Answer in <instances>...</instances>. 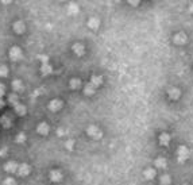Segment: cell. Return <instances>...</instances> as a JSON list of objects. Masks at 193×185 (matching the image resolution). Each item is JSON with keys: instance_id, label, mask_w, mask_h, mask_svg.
I'll return each instance as SVG.
<instances>
[{"instance_id": "4", "label": "cell", "mask_w": 193, "mask_h": 185, "mask_svg": "<svg viewBox=\"0 0 193 185\" xmlns=\"http://www.w3.org/2000/svg\"><path fill=\"white\" fill-rule=\"evenodd\" d=\"M173 42L176 45H180V46H181V45H185L188 42V37L185 32H177V34H174V37H173Z\"/></svg>"}, {"instance_id": "16", "label": "cell", "mask_w": 193, "mask_h": 185, "mask_svg": "<svg viewBox=\"0 0 193 185\" xmlns=\"http://www.w3.org/2000/svg\"><path fill=\"white\" fill-rule=\"evenodd\" d=\"M154 165H155L157 169H165V168H166V159L162 158V157H159V158L155 159Z\"/></svg>"}, {"instance_id": "28", "label": "cell", "mask_w": 193, "mask_h": 185, "mask_svg": "<svg viewBox=\"0 0 193 185\" xmlns=\"http://www.w3.org/2000/svg\"><path fill=\"white\" fill-rule=\"evenodd\" d=\"M0 123H2V126H4L6 129H8V127L11 126V122H10V119L8 118H2L0 119Z\"/></svg>"}, {"instance_id": "15", "label": "cell", "mask_w": 193, "mask_h": 185, "mask_svg": "<svg viewBox=\"0 0 193 185\" xmlns=\"http://www.w3.org/2000/svg\"><path fill=\"white\" fill-rule=\"evenodd\" d=\"M18 163H16L15 161H10V162H7L6 163V166H4V169H6L7 172H10V173H11V172H12V173H14V172H16V170H18Z\"/></svg>"}, {"instance_id": "20", "label": "cell", "mask_w": 193, "mask_h": 185, "mask_svg": "<svg viewBox=\"0 0 193 185\" xmlns=\"http://www.w3.org/2000/svg\"><path fill=\"white\" fill-rule=\"evenodd\" d=\"M15 112L19 115V116H23L24 114H26V107H24L23 104H20V103H18V104L15 105Z\"/></svg>"}, {"instance_id": "8", "label": "cell", "mask_w": 193, "mask_h": 185, "mask_svg": "<svg viewBox=\"0 0 193 185\" xmlns=\"http://www.w3.org/2000/svg\"><path fill=\"white\" fill-rule=\"evenodd\" d=\"M12 30H14L16 34H23L24 30H26V26H24V23L22 20H18V22H15L12 24Z\"/></svg>"}, {"instance_id": "27", "label": "cell", "mask_w": 193, "mask_h": 185, "mask_svg": "<svg viewBox=\"0 0 193 185\" xmlns=\"http://www.w3.org/2000/svg\"><path fill=\"white\" fill-rule=\"evenodd\" d=\"M8 76V68L7 66H4V65H2V66H0V77H7Z\"/></svg>"}, {"instance_id": "21", "label": "cell", "mask_w": 193, "mask_h": 185, "mask_svg": "<svg viewBox=\"0 0 193 185\" xmlns=\"http://www.w3.org/2000/svg\"><path fill=\"white\" fill-rule=\"evenodd\" d=\"M69 85H70V88L72 89H79L80 87H81V80L80 79H72L70 80V83H69Z\"/></svg>"}, {"instance_id": "31", "label": "cell", "mask_w": 193, "mask_h": 185, "mask_svg": "<svg viewBox=\"0 0 193 185\" xmlns=\"http://www.w3.org/2000/svg\"><path fill=\"white\" fill-rule=\"evenodd\" d=\"M127 2H128V4H131L133 7H137V6H139L141 0H127Z\"/></svg>"}, {"instance_id": "6", "label": "cell", "mask_w": 193, "mask_h": 185, "mask_svg": "<svg viewBox=\"0 0 193 185\" xmlns=\"http://www.w3.org/2000/svg\"><path fill=\"white\" fill-rule=\"evenodd\" d=\"M36 131H38V134L43 135V137H46V135L49 134V131H50V126H49L47 123L42 122L41 124H38V127H36Z\"/></svg>"}, {"instance_id": "9", "label": "cell", "mask_w": 193, "mask_h": 185, "mask_svg": "<svg viewBox=\"0 0 193 185\" xmlns=\"http://www.w3.org/2000/svg\"><path fill=\"white\" fill-rule=\"evenodd\" d=\"M170 141H171V138H170V135H169V134L162 133L161 135H159V145H161V146L167 147V146L170 145Z\"/></svg>"}, {"instance_id": "10", "label": "cell", "mask_w": 193, "mask_h": 185, "mask_svg": "<svg viewBox=\"0 0 193 185\" xmlns=\"http://www.w3.org/2000/svg\"><path fill=\"white\" fill-rule=\"evenodd\" d=\"M61 108H62V101L61 100H51L50 103H49V110L53 111V112H57V111H60Z\"/></svg>"}, {"instance_id": "22", "label": "cell", "mask_w": 193, "mask_h": 185, "mask_svg": "<svg viewBox=\"0 0 193 185\" xmlns=\"http://www.w3.org/2000/svg\"><path fill=\"white\" fill-rule=\"evenodd\" d=\"M41 71H42L43 75H49V73H51V72H53V68L50 66V65H49V62H46V64H43V65H42Z\"/></svg>"}, {"instance_id": "30", "label": "cell", "mask_w": 193, "mask_h": 185, "mask_svg": "<svg viewBox=\"0 0 193 185\" xmlns=\"http://www.w3.org/2000/svg\"><path fill=\"white\" fill-rule=\"evenodd\" d=\"M3 185H16V183H15V180H12V178H6Z\"/></svg>"}, {"instance_id": "32", "label": "cell", "mask_w": 193, "mask_h": 185, "mask_svg": "<svg viewBox=\"0 0 193 185\" xmlns=\"http://www.w3.org/2000/svg\"><path fill=\"white\" fill-rule=\"evenodd\" d=\"M4 95H6V88H4L3 84H0V97L4 96Z\"/></svg>"}, {"instance_id": "7", "label": "cell", "mask_w": 193, "mask_h": 185, "mask_svg": "<svg viewBox=\"0 0 193 185\" xmlns=\"http://www.w3.org/2000/svg\"><path fill=\"white\" fill-rule=\"evenodd\" d=\"M16 172H18V174L20 176V177H26V176L31 172V169H30V166H28L27 163H22V165L18 166V170Z\"/></svg>"}, {"instance_id": "26", "label": "cell", "mask_w": 193, "mask_h": 185, "mask_svg": "<svg viewBox=\"0 0 193 185\" xmlns=\"http://www.w3.org/2000/svg\"><path fill=\"white\" fill-rule=\"evenodd\" d=\"M170 183H171V180H170V176L165 174V176H162V177H161V184H162V185H169Z\"/></svg>"}, {"instance_id": "18", "label": "cell", "mask_w": 193, "mask_h": 185, "mask_svg": "<svg viewBox=\"0 0 193 185\" xmlns=\"http://www.w3.org/2000/svg\"><path fill=\"white\" fill-rule=\"evenodd\" d=\"M12 89L18 93V92H20V91H23V83L20 80H14L12 81Z\"/></svg>"}, {"instance_id": "19", "label": "cell", "mask_w": 193, "mask_h": 185, "mask_svg": "<svg viewBox=\"0 0 193 185\" xmlns=\"http://www.w3.org/2000/svg\"><path fill=\"white\" fill-rule=\"evenodd\" d=\"M143 176H145L146 180H153L154 176H155V169H153V168H147V169L143 172Z\"/></svg>"}, {"instance_id": "5", "label": "cell", "mask_w": 193, "mask_h": 185, "mask_svg": "<svg viewBox=\"0 0 193 185\" xmlns=\"http://www.w3.org/2000/svg\"><path fill=\"white\" fill-rule=\"evenodd\" d=\"M62 177H64V174L60 169H53L50 172V180L53 183H60L61 180H62Z\"/></svg>"}, {"instance_id": "33", "label": "cell", "mask_w": 193, "mask_h": 185, "mask_svg": "<svg viewBox=\"0 0 193 185\" xmlns=\"http://www.w3.org/2000/svg\"><path fill=\"white\" fill-rule=\"evenodd\" d=\"M11 2H12V0H2V3H3V4H10Z\"/></svg>"}, {"instance_id": "17", "label": "cell", "mask_w": 193, "mask_h": 185, "mask_svg": "<svg viewBox=\"0 0 193 185\" xmlns=\"http://www.w3.org/2000/svg\"><path fill=\"white\" fill-rule=\"evenodd\" d=\"M96 89H97V88L93 87V85H92L91 83H88L87 85H85L84 92H85V95H87V96H92V95H95V93H96Z\"/></svg>"}, {"instance_id": "12", "label": "cell", "mask_w": 193, "mask_h": 185, "mask_svg": "<svg viewBox=\"0 0 193 185\" xmlns=\"http://www.w3.org/2000/svg\"><path fill=\"white\" fill-rule=\"evenodd\" d=\"M73 51H75V54L76 56H84L85 54V47H84V45L83 43H80V42H77L73 45Z\"/></svg>"}, {"instance_id": "3", "label": "cell", "mask_w": 193, "mask_h": 185, "mask_svg": "<svg viewBox=\"0 0 193 185\" xmlns=\"http://www.w3.org/2000/svg\"><path fill=\"white\" fill-rule=\"evenodd\" d=\"M177 158L178 161H186L189 158V149L186 146H180L177 149Z\"/></svg>"}, {"instance_id": "23", "label": "cell", "mask_w": 193, "mask_h": 185, "mask_svg": "<svg viewBox=\"0 0 193 185\" xmlns=\"http://www.w3.org/2000/svg\"><path fill=\"white\" fill-rule=\"evenodd\" d=\"M75 145H76L75 139H68V141L65 142V147H66L68 150H73L75 149Z\"/></svg>"}, {"instance_id": "11", "label": "cell", "mask_w": 193, "mask_h": 185, "mask_svg": "<svg viewBox=\"0 0 193 185\" xmlns=\"http://www.w3.org/2000/svg\"><path fill=\"white\" fill-rule=\"evenodd\" d=\"M87 26L91 28V30H97L99 27H100V20H99L97 18H89L88 20H87Z\"/></svg>"}, {"instance_id": "2", "label": "cell", "mask_w": 193, "mask_h": 185, "mask_svg": "<svg viewBox=\"0 0 193 185\" xmlns=\"http://www.w3.org/2000/svg\"><path fill=\"white\" fill-rule=\"evenodd\" d=\"M10 58L12 61H15V62H18V61H20V60L23 58V51L20 50V47L12 46L10 49Z\"/></svg>"}, {"instance_id": "24", "label": "cell", "mask_w": 193, "mask_h": 185, "mask_svg": "<svg viewBox=\"0 0 193 185\" xmlns=\"http://www.w3.org/2000/svg\"><path fill=\"white\" fill-rule=\"evenodd\" d=\"M68 12L70 15H75V14H77V12H79V7H77L76 4H70V6L68 7Z\"/></svg>"}, {"instance_id": "1", "label": "cell", "mask_w": 193, "mask_h": 185, "mask_svg": "<svg viewBox=\"0 0 193 185\" xmlns=\"http://www.w3.org/2000/svg\"><path fill=\"white\" fill-rule=\"evenodd\" d=\"M87 135L89 138H92V139H100L103 137V133H101V130L99 129L97 126H88V129H87Z\"/></svg>"}, {"instance_id": "13", "label": "cell", "mask_w": 193, "mask_h": 185, "mask_svg": "<svg viewBox=\"0 0 193 185\" xmlns=\"http://www.w3.org/2000/svg\"><path fill=\"white\" fill-rule=\"evenodd\" d=\"M167 96H169L170 100H177V99L181 96V92H180V89H177V88H171V89H169V92H167Z\"/></svg>"}, {"instance_id": "34", "label": "cell", "mask_w": 193, "mask_h": 185, "mask_svg": "<svg viewBox=\"0 0 193 185\" xmlns=\"http://www.w3.org/2000/svg\"><path fill=\"white\" fill-rule=\"evenodd\" d=\"M4 107V101L2 100V97H0V108H3Z\"/></svg>"}, {"instance_id": "25", "label": "cell", "mask_w": 193, "mask_h": 185, "mask_svg": "<svg viewBox=\"0 0 193 185\" xmlns=\"http://www.w3.org/2000/svg\"><path fill=\"white\" fill-rule=\"evenodd\" d=\"M10 101L14 105H16L19 103V96H18V93H12V95H10Z\"/></svg>"}, {"instance_id": "29", "label": "cell", "mask_w": 193, "mask_h": 185, "mask_svg": "<svg viewBox=\"0 0 193 185\" xmlns=\"http://www.w3.org/2000/svg\"><path fill=\"white\" fill-rule=\"evenodd\" d=\"M24 141H26V135L22 134V133L18 134V138H16V142H18V143H22V142H24Z\"/></svg>"}, {"instance_id": "14", "label": "cell", "mask_w": 193, "mask_h": 185, "mask_svg": "<svg viewBox=\"0 0 193 185\" xmlns=\"http://www.w3.org/2000/svg\"><path fill=\"white\" fill-rule=\"evenodd\" d=\"M89 83H91L95 88H97V87H100V85L103 84V77L101 76H97V75H93L91 77V81H89Z\"/></svg>"}]
</instances>
